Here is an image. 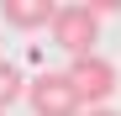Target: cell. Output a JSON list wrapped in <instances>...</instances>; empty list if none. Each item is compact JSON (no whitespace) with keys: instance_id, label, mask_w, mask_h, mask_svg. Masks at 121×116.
I'll return each mask as SVG.
<instances>
[{"instance_id":"1","label":"cell","mask_w":121,"mask_h":116,"mask_svg":"<svg viewBox=\"0 0 121 116\" xmlns=\"http://www.w3.org/2000/svg\"><path fill=\"white\" fill-rule=\"evenodd\" d=\"M69 79H74V90H79V100H84V111H100L116 95V63L105 53H84V58H69Z\"/></svg>"},{"instance_id":"2","label":"cell","mask_w":121,"mask_h":116,"mask_svg":"<svg viewBox=\"0 0 121 116\" xmlns=\"http://www.w3.org/2000/svg\"><path fill=\"white\" fill-rule=\"evenodd\" d=\"M48 37H53L69 58H84V53H95V42H100V16H95L90 5H58Z\"/></svg>"},{"instance_id":"3","label":"cell","mask_w":121,"mask_h":116,"mask_svg":"<svg viewBox=\"0 0 121 116\" xmlns=\"http://www.w3.org/2000/svg\"><path fill=\"white\" fill-rule=\"evenodd\" d=\"M26 100H32V116H84V100L69 74L58 69H42L37 79L26 85Z\"/></svg>"},{"instance_id":"4","label":"cell","mask_w":121,"mask_h":116,"mask_svg":"<svg viewBox=\"0 0 121 116\" xmlns=\"http://www.w3.org/2000/svg\"><path fill=\"white\" fill-rule=\"evenodd\" d=\"M53 16H58L53 0H0V21L16 32H42V27H53Z\"/></svg>"},{"instance_id":"5","label":"cell","mask_w":121,"mask_h":116,"mask_svg":"<svg viewBox=\"0 0 121 116\" xmlns=\"http://www.w3.org/2000/svg\"><path fill=\"white\" fill-rule=\"evenodd\" d=\"M26 95V79H21V69L11 63V58H0V111H11L16 100Z\"/></svg>"},{"instance_id":"6","label":"cell","mask_w":121,"mask_h":116,"mask_svg":"<svg viewBox=\"0 0 121 116\" xmlns=\"http://www.w3.org/2000/svg\"><path fill=\"white\" fill-rule=\"evenodd\" d=\"M84 116H121V111H111V106H100V111H84Z\"/></svg>"},{"instance_id":"7","label":"cell","mask_w":121,"mask_h":116,"mask_svg":"<svg viewBox=\"0 0 121 116\" xmlns=\"http://www.w3.org/2000/svg\"><path fill=\"white\" fill-rule=\"evenodd\" d=\"M0 116H5V111H0Z\"/></svg>"}]
</instances>
